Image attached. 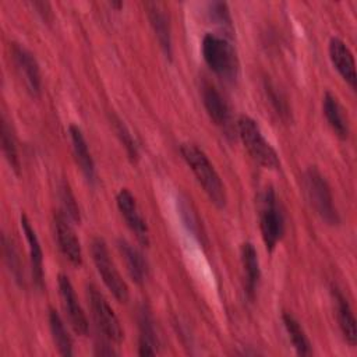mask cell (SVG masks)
<instances>
[{
  "mask_svg": "<svg viewBox=\"0 0 357 357\" xmlns=\"http://www.w3.org/2000/svg\"><path fill=\"white\" fill-rule=\"evenodd\" d=\"M57 282H59L61 304H63V308H64V312L67 315L70 325L78 335L85 336L89 329L88 319H86V315L78 301V297L75 294V290H74L70 279L66 275H59Z\"/></svg>",
  "mask_w": 357,
  "mask_h": 357,
  "instance_id": "ba28073f",
  "label": "cell"
},
{
  "mask_svg": "<svg viewBox=\"0 0 357 357\" xmlns=\"http://www.w3.org/2000/svg\"><path fill=\"white\" fill-rule=\"evenodd\" d=\"M329 59L340 77L354 91L357 82L354 57L349 46L340 38H332L329 40Z\"/></svg>",
  "mask_w": 357,
  "mask_h": 357,
  "instance_id": "4fadbf2b",
  "label": "cell"
},
{
  "mask_svg": "<svg viewBox=\"0 0 357 357\" xmlns=\"http://www.w3.org/2000/svg\"><path fill=\"white\" fill-rule=\"evenodd\" d=\"M86 293H88L91 311L98 328L100 329V332L105 335L106 339L114 343H120L124 337V332L114 311L112 310V307L109 305L103 294L95 286L89 284L86 289Z\"/></svg>",
  "mask_w": 357,
  "mask_h": 357,
  "instance_id": "52a82bcc",
  "label": "cell"
},
{
  "mask_svg": "<svg viewBox=\"0 0 357 357\" xmlns=\"http://www.w3.org/2000/svg\"><path fill=\"white\" fill-rule=\"evenodd\" d=\"M259 227L264 244L269 252L275 250L284 234V216L272 187L265 188L259 201Z\"/></svg>",
  "mask_w": 357,
  "mask_h": 357,
  "instance_id": "5b68a950",
  "label": "cell"
},
{
  "mask_svg": "<svg viewBox=\"0 0 357 357\" xmlns=\"http://www.w3.org/2000/svg\"><path fill=\"white\" fill-rule=\"evenodd\" d=\"M21 229H22L25 240L28 243L33 282L39 289H42V286H43V252H42V247H40L39 238L36 236V231L25 215H21Z\"/></svg>",
  "mask_w": 357,
  "mask_h": 357,
  "instance_id": "2e32d148",
  "label": "cell"
},
{
  "mask_svg": "<svg viewBox=\"0 0 357 357\" xmlns=\"http://www.w3.org/2000/svg\"><path fill=\"white\" fill-rule=\"evenodd\" d=\"M32 6H33L36 10H39L38 13L42 14L43 20H49L47 15H50V7H49L47 3H38V1H35V3H32Z\"/></svg>",
  "mask_w": 357,
  "mask_h": 357,
  "instance_id": "4dcf8cb0",
  "label": "cell"
},
{
  "mask_svg": "<svg viewBox=\"0 0 357 357\" xmlns=\"http://www.w3.org/2000/svg\"><path fill=\"white\" fill-rule=\"evenodd\" d=\"M180 211H181V216H183V220L185 223V226L188 227V230L199 237V222H198V216L197 213L191 209V204L187 202V199H183L180 202Z\"/></svg>",
  "mask_w": 357,
  "mask_h": 357,
  "instance_id": "f1b7e54d",
  "label": "cell"
},
{
  "mask_svg": "<svg viewBox=\"0 0 357 357\" xmlns=\"http://www.w3.org/2000/svg\"><path fill=\"white\" fill-rule=\"evenodd\" d=\"M13 59L28 92L33 98H38L42 91V75L36 59L26 47L18 43L13 45Z\"/></svg>",
  "mask_w": 357,
  "mask_h": 357,
  "instance_id": "30bf717a",
  "label": "cell"
},
{
  "mask_svg": "<svg viewBox=\"0 0 357 357\" xmlns=\"http://www.w3.org/2000/svg\"><path fill=\"white\" fill-rule=\"evenodd\" d=\"M3 251H4V258L7 261V265L10 266V271L13 272V275L17 278V280H21V264H20V257L15 251V247L11 241L7 240L6 236H3Z\"/></svg>",
  "mask_w": 357,
  "mask_h": 357,
  "instance_id": "484cf974",
  "label": "cell"
},
{
  "mask_svg": "<svg viewBox=\"0 0 357 357\" xmlns=\"http://www.w3.org/2000/svg\"><path fill=\"white\" fill-rule=\"evenodd\" d=\"M1 148L6 159L8 160L10 166L18 173L20 170V158H18V151H17V142L13 134L11 127L8 126V121L6 117H1Z\"/></svg>",
  "mask_w": 357,
  "mask_h": 357,
  "instance_id": "cb8c5ba5",
  "label": "cell"
},
{
  "mask_svg": "<svg viewBox=\"0 0 357 357\" xmlns=\"http://www.w3.org/2000/svg\"><path fill=\"white\" fill-rule=\"evenodd\" d=\"M54 233L61 254L75 266L82 264V251L79 245V240L77 238L70 219L64 213H57L54 216Z\"/></svg>",
  "mask_w": 357,
  "mask_h": 357,
  "instance_id": "7c38bea8",
  "label": "cell"
},
{
  "mask_svg": "<svg viewBox=\"0 0 357 357\" xmlns=\"http://www.w3.org/2000/svg\"><path fill=\"white\" fill-rule=\"evenodd\" d=\"M180 152L212 204L218 208H225L227 199L225 185L205 152L194 144H183Z\"/></svg>",
  "mask_w": 357,
  "mask_h": 357,
  "instance_id": "6da1fadb",
  "label": "cell"
},
{
  "mask_svg": "<svg viewBox=\"0 0 357 357\" xmlns=\"http://www.w3.org/2000/svg\"><path fill=\"white\" fill-rule=\"evenodd\" d=\"M114 124H116L117 135L120 137L121 142L124 144V146H126V149H127L130 158H131V159H137V158H138V146H137V142L134 141L131 132L127 130V127H126L121 121L116 120Z\"/></svg>",
  "mask_w": 357,
  "mask_h": 357,
  "instance_id": "4316f807",
  "label": "cell"
},
{
  "mask_svg": "<svg viewBox=\"0 0 357 357\" xmlns=\"http://www.w3.org/2000/svg\"><path fill=\"white\" fill-rule=\"evenodd\" d=\"M60 190H61V202H63V206H64L66 216L71 220L78 222L79 220V209L77 206V202H75L70 188L66 184H63Z\"/></svg>",
  "mask_w": 357,
  "mask_h": 357,
  "instance_id": "83f0119b",
  "label": "cell"
},
{
  "mask_svg": "<svg viewBox=\"0 0 357 357\" xmlns=\"http://www.w3.org/2000/svg\"><path fill=\"white\" fill-rule=\"evenodd\" d=\"M68 134H70L75 162L79 166V169H81L84 177L86 178V181L93 184L95 178H96V170H95V162L92 159V155H91V151L88 148L86 139H85L82 131L74 124H71L68 127Z\"/></svg>",
  "mask_w": 357,
  "mask_h": 357,
  "instance_id": "9a60e30c",
  "label": "cell"
},
{
  "mask_svg": "<svg viewBox=\"0 0 357 357\" xmlns=\"http://www.w3.org/2000/svg\"><path fill=\"white\" fill-rule=\"evenodd\" d=\"M201 52L208 67L220 78L233 81L238 75V57L233 45L226 36L206 33L202 38Z\"/></svg>",
  "mask_w": 357,
  "mask_h": 357,
  "instance_id": "7a4b0ae2",
  "label": "cell"
},
{
  "mask_svg": "<svg viewBox=\"0 0 357 357\" xmlns=\"http://www.w3.org/2000/svg\"><path fill=\"white\" fill-rule=\"evenodd\" d=\"M283 319V325L286 328V332L290 337V342L293 344V347L296 349V351L301 356H310L312 354V347H311V342L307 337L304 329L301 328L300 322L291 315L284 312L282 315Z\"/></svg>",
  "mask_w": 357,
  "mask_h": 357,
  "instance_id": "7402d4cb",
  "label": "cell"
},
{
  "mask_svg": "<svg viewBox=\"0 0 357 357\" xmlns=\"http://www.w3.org/2000/svg\"><path fill=\"white\" fill-rule=\"evenodd\" d=\"M117 247H119L120 254L124 258V262H126V266H127V271H128L131 279L135 283L142 284L148 279V275H149V268H148V264H146L144 255L126 240H119Z\"/></svg>",
  "mask_w": 357,
  "mask_h": 357,
  "instance_id": "d6986e66",
  "label": "cell"
},
{
  "mask_svg": "<svg viewBox=\"0 0 357 357\" xmlns=\"http://www.w3.org/2000/svg\"><path fill=\"white\" fill-rule=\"evenodd\" d=\"M265 89H266V93L269 95V99H271V103L275 106L276 112L284 117V116H289V107H287V102L284 100V98L282 96L280 92H278V89L272 85V84H265Z\"/></svg>",
  "mask_w": 357,
  "mask_h": 357,
  "instance_id": "f546056e",
  "label": "cell"
},
{
  "mask_svg": "<svg viewBox=\"0 0 357 357\" xmlns=\"http://www.w3.org/2000/svg\"><path fill=\"white\" fill-rule=\"evenodd\" d=\"M202 103L205 106V110L211 120L220 127L226 134L231 132L233 124H231V110L223 95L219 92L216 86L212 84L205 82L202 85Z\"/></svg>",
  "mask_w": 357,
  "mask_h": 357,
  "instance_id": "8fae6325",
  "label": "cell"
},
{
  "mask_svg": "<svg viewBox=\"0 0 357 357\" xmlns=\"http://www.w3.org/2000/svg\"><path fill=\"white\" fill-rule=\"evenodd\" d=\"M116 202L130 230L135 234L137 240L146 247L149 244V230L145 219L139 212L134 195L127 188H121L116 197Z\"/></svg>",
  "mask_w": 357,
  "mask_h": 357,
  "instance_id": "9c48e42d",
  "label": "cell"
},
{
  "mask_svg": "<svg viewBox=\"0 0 357 357\" xmlns=\"http://www.w3.org/2000/svg\"><path fill=\"white\" fill-rule=\"evenodd\" d=\"M91 252H92V259L93 264L106 284V287L112 291V294L116 297L117 301L124 303L128 298V287L126 282L123 280L121 275L119 273L113 259L110 258L109 250L106 247V243L96 237L92 240L91 244Z\"/></svg>",
  "mask_w": 357,
  "mask_h": 357,
  "instance_id": "8992f818",
  "label": "cell"
},
{
  "mask_svg": "<svg viewBox=\"0 0 357 357\" xmlns=\"http://www.w3.org/2000/svg\"><path fill=\"white\" fill-rule=\"evenodd\" d=\"M138 324H139V344H138V354L139 356H155L158 354L159 349V337L156 335L155 324L149 310L142 305L138 314Z\"/></svg>",
  "mask_w": 357,
  "mask_h": 357,
  "instance_id": "e0dca14e",
  "label": "cell"
},
{
  "mask_svg": "<svg viewBox=\"0 0 357 357\" xmlns=\"http://www.w3.org/2000/svg\"><path fill=\"white\" fill-rule=\"evenodd\" d=\"M241 264L245 275L247 294L250 297H254L261 279V268L257 250L251 243H244L241 245Z\"/></svg>",
  "mask_w": 357,
  "mask_h": 357,
  "instance_id": "ffe728a7",
  "label": "cell"
},
{
  "mask_svg": "<svg viewBox=\"0 0 357 357\" xmlns=\"http://www.w3.org/2000/svg\"><path fill=\"white\" fill-rule=\"evenodd\" d=\"M49 326L54 344L61 356H73V339L61 319V317L54 311H49Z\"/></svg>",
  "mask_w": 357,
  "mask_h": 357,
  "instance_id": "603a6c76",
  "label": "cell"
},
{
  "mask_svg": "<svg viewBox=\"0 0 357 357\" xmlns=\"http://www.w3.org/2000/svg\"><path fill=\"white\" fill-rule=\"evenodd\" d=\"M335 300H336V315L337 322L340 326V331L346 339V342L350 346H356L357 342V331H356V318L353 314V310L346 300V297L340 291H335Z\"/></svg>",
  "mask_w": 357,
  "mask_h": 357,
  "instance_id": "44dd1931",
  "label": "cell"
},
{
  "mask_svg": "<svg viewBox=\"0 0 357 357\" xmlns=\"http://www.w3.org/2000/svg\"><path fill=\"white\" fill-rule=\"evenodd\" d=\"M208 18L215 25H218L220 29H223L225 33L233 32V22L231 15L229 11V7L226 3L222 1H212L208 4Z\"/></svg>",
  "mask_w": 357,
  "mask_h": 357,
  "instance_id": "d4e9b609",
  "label": "cell"
},
{
  "mask_svg": "<svg viewBox=\"0 0 357 357\" xmlns=\"http://www.w3.org/2000/svg\"><path fill=\"white\" fill-rule=\"evenodd\" d=\"M304 190L312 209L324 222L332 226L340 223L331 187L315 166L308 167L304 173Z\"/></svg>",
  "mask_w": 357,
  "mask_h": 357,
  "instance_id": "3957f363",
  "label": "cell"
},
{
  "mask_svg": "<svg viewBox=\"0 0 357 357\" xmlns=\"http://www.w3.org/2000/svg\"><path fill=\"white\" fill-rule=\"evenodd\" d=\"M237 132L245 149L255 162L266 169H279L280 159L273 146L265 139L259 126L250 116H240L237 120Z\"/></svg>",
  "mask_w": 357,
  "mask_h": 357,
  "instance_id": "277c9868",
  "label": "cell"
},
{
  "mask_svg": "<svg viewBox=\"0 0 357 357\" xmlns=\"http://www.w3.org/2000/svg\"><path fill=\"white\" fill-rule=\"evenodd\" d=\"M322 110L326 117V121L329 123V126L332 127L335 134L339 138L346 139L350 132L349 120H347L343 106L339 103L337 98L335 95H332L331 92H326L322 99Z\"/></svg>",
  "mask_w": 357,
  "mask_h": 357,
  "instance_id": "ac0fdd59",
  "label": "cell"
},
{
  "mask_svg": "<svg viewBox=\"0 0 357 357\" xmlns=\"http://www.w3.org/2000/svg\"><path fill=\"white\" fill-rule=\"evenodd\" d=\"M146 14L149 18V24L156 35V39L166 54V57L172 59L173 54V46H172V31H170V22L169 17L165 13L166 10L155 1H149L145 4Z\"/></svg>",
  "mask_w": 357,
  "mask_h": 357,
  "instance_id": "5bb4252c",
  "label": "cell"
}]
</instances>
